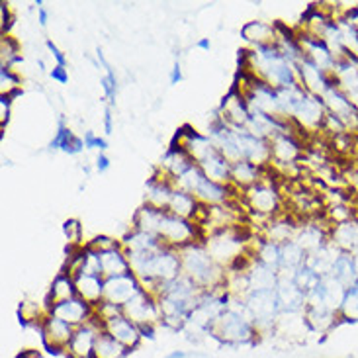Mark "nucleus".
<instances>
[{"instance_id":"15","label":"nucleus","mask_w":358,"mask_h":358,"mask_svg":"<svg viewBox=\"0 0 358 358\" xmlns=\"http://www.w3.org/2000/svg\"><path fill=\"white\" fill-rule=\"evenodd\" d=\"M247 274H249L251 292H274L278 286V271H274L259 261L252 262Z\"/></svg>"},{"instance_id":"10","label":"nucleus","mask_w":358,"mask_h":358,"mask_svg":"<svg viewBox=\"0 0 358 358\" xmlns=\"http://www.w3.org/2000/svg\"><path fill=\"white\" fill-rule=\"evenodd\" d=\"M296 69H298V83L308 94L321 98L327 92V88L331 87L329 77L321 69H317L313 63H310L308 59L303 57L296 63Z\"/></svg>"},{"instance_id":"25","label":"nucleus","mask_w":358,"mask_h":358,"mask_svg":"<svg viewBox=\"0 0 358 358\" xmlns=\"http://www.w3.org/2000/svg\"><path fill=\"white\" fill-rule=\"evenodd\" d=\"M85 247H87L88 251L96 252V255H104V252L122 249V239L110 237V235H96V237H92L90 241H87Z\"/></svg>"},{"instance_id":"12","label":"nucleus","mask_w":358,"mask_h":358,"mask_svg":"<svg viewBox=\"0 0 358 358\" xmlns=\"http://www.w3.org/2000/svg\"><path fill=\"white\" fill-rule=\"evenodd\" d=\"M51 313L59 317V320H63L65 323H69L73 329H77L80 325H85L90 321V317L94 315V308L92 306H88L85 301L80 300V298H73V300L63 301V303H57Z\"/></svg>"},{"instance_id":"4","label":"nucleus","mask_w":358,"mask_h":358,"mask_svg":"<svg viewBox=\"0 0 358 358\" xmlns=\"http://www.w3.org/2000/svg\"><path fill=\"white\" fill-rule=\"evenodd\" d=\"M271 145V166L278 173L288 166L301 165L303 161V143L288 131H280L268 139Z\"/></svg>"},{"instance_id":"3","label":"nucleus","mask_w":358,"mask_h":358,"mask_svg":"<svg viewBox=\"0 0 358 358\" xmlns=\"http://www.w3.org/2000/svg\"><path fill=\"white\" fill-rule=\"evenodd\" d=\"M124 315L127 320L134 321L137 327L141 329L143 337H151L155 333L157 327L163 325V317H161V308H159V300L151 298L147 292L137 294L131 301H127L124 306Z\"/></svg>"},{"instance_id":"14","label":"nucleus","mask_w":358,"mask_h":358,"mask_svg":"<svg viewBox=\"0 0 358 358\" xmlns=\"http://www.w3.org/2000/svg\"><path fill=\"white\" fill-rule=\"evenodd\" d=\"M77 298V290H75V280L65 274V272H59L57 276L51 282V288L45 294V303L49 306V310H53L57 303H63V301L73 300Z\"/></svg>"},{"instance_id":"20","label":"nucleus","mask_w":358,"mask_h":358,"mask_svg":"<svg viewBox=\"0 0 358 358\" xmlns=\"http://www.w3.org/2000/svg\"><path fill=\"white\" fill-rule=\"evenodd\" d=\"M198 210H200V202L194 198L192 194L184 192V190H178V188H176L175 194H173V198H171V203H169V210H166V212L173 213L176 217H182V220L194 222Z\"/></svg>"},{"instance_id":"27","label":"nucleus","mask_w":358,"mask_h":358,"mask_svg":"<svg viewBox=\"0 0 358 358\" xmlns=\"http://www.w3.org/2000/svg\"><path fill=\"white\" fill-rule=\"evenodd\" d=\"M0 57H2V67H8L12 65L16 59H20V43L18 39L12 38V36H2V41H0Z\"/></svg>"},{"instance_id":"7","label":"nucleus","mask_w":358,"mask_h":358,"mask_svg":"<svg viewBox=\"0 0 358 358\" xmlns=\"http://www.w3.org/2000/svg\"><path fill=\"white\" fill-rule=\"evenodd\" d=\"M217 117L231 129H245L251 122V108L247 104V100L235 88H231L227 96L223 98Z\"/></svg>"},{"instance_id":"19","label":"nucleus","mask_w":358,"mask_h":358,"mask_svg":"<svg viewBox=\"0 0 358 358\" xmlns=\"http://www.w3.org/2000/svg\"><path fill=\"white\" fill-rule=\"evenodd\" d=\"M100 266H102V278H114V276H124L131 274V266L127 261V255L124 249L104 252L100 255Z\"/></svg>"},{"instance_id":"30","label":"nucleus","mask_w":358,"mask_h":358,"mask_svg":"<svg viewBox=\"0 0 358 358\" xmlns=\"http://www.w3.org/2000/svg\"><path fill=\"white\" fill-rule=\"evenodd\" d=\"M10 104H12L10 98L0 96V126H2V129L6 127V124H8L10 120Z\"/></svg>"},{"instance_id":"28","label":"nucleus","mask_w":358,"mask_h":358,"mask_svg":"<svg viewBox=\"0 0 358 358\" xmlns=\"http://www.w3.org/2000/svg\"><path fill=\"white\" fill-rule=\"evenodd\" d=\"M63 231H65V237H67L71 249H80V247H85V243H83L85 227L80 225L78 220H75V217L67 220L65 225H63Z\"/></svg>"},{"instance_id":"2","label":"nucleus","mask_w":358,"mask_h":358,"mask_svg":"<svg viewBox=\"0 0 358 358\" xmlns=\"http://www.w3.org/2000/svg\"><path fill=\"white\" fill-rule=\"evenodd\" d=\"M157 239L161 241V245H165L166 249L180 251L192 243L203 241V233L194 222L165 212L159 223V229H157Z\"/></svg>"},{"instance_id":"22","label":"nucleus","mask_w":358,"mask_h":358,"mask_svg":"<svg viewBox=\"0 0 358 358\" xmlns=\"http://www.w3.org/2000/svg\"><path fill=\"white\" fill-rule=\"evenodd\" d=\"M127 355L129 350L122 343H117L106 331H100L94 345V358H126Z\"/></svg>"},{"instance_id":"16","label":"nucleus","mask_w":358,"mask_h":358,"mask_svg":"<svg viewBox=\"0 0 358 358\" xmlns=\"http://www.w3.org/2000/svg\"><path fill=\"white\" fill-rule=\"evenodd\" d=\"M200 166L206 178H210L212 182L222 184V186H231V165L223 159L217 151L210 155Z\"/></svg>"},{"instance_id":"21","label":"nucleus","mask_w":358,"mask_h":358,"mask_svg":"<svg viewBox=\"0 0 358 358\" xmlns=\"http://www.w3.org/2000/svg\"><path fill=\"white\" fill-rule=\"evenodd\" d=\"M163 213L165 212L153 210V208H149V206L143 203V206L136 212V215H134V225H131V229L149 233V235H155L157 237V229H159V223H161Z\"/></svg>"},{"instance_id":"6","label":"nucleus","mask_w":358,"mask_h":358,"mask_svg":"<svg viewBox=\"0 0 358 358\" xmlns=\"http://www.w3.org/2000/svg\"><path fill=\"white\" fill-rule=\"evenodd\" d=\"M100 331L104 329H102V321L96 315H92L88 323L77 327L69 345L67 358H94V345Z\"/></svg>"},{"instance_id":"17","label":"nucleus","mask_w":358,"mask_h":358,"mask_svg":"<svg viewBox=\"0 0 358 358\" xmlns=\"http://www.w3.org/2000/svg\"><path fill=\"white\" fill-rule=\"evenodd\" d=\"M261 175L262 169L255 166L249 161L235 163V165H231V188L239 190V192H245V190L252 188L255 184H259Z\"/></svg>"},{"instance_id":"1","label":"nucleus","mask_w":358,"mask_h":358,"mask_svg":"<svg viewBox=\"0 0 358 358\" xmlns=\"http://www.w3.org/2000/svg\"><path fill=\"white\" fill-rule=\"evenodd\" d=\"M208 337L220 341L222 345H227V347H243V345H252L259 339V333L255 329L251 315L225 310L210 325Z\"/></svg>"},{"instance_id":"5","label":"nucleus","mask_w":358,"mask_h":358,"mask_svg":"<svg viewBox=\"0 0 358 358\" xmlns=\"http://www.w3.org/2000/svg\"><path fill=\"white\" fill-rule=\"evenodd\" d=\"M38 333L48 352H51V355H63L65 352L67 355L69 345H71L75 329L63 320L55 317L53 313H49L45 321L41 323Z\"/></svg>"},{"instance_id":"11","label":"nucleus","mask_w":358,"mask_h":358,"mask_svg":"<svg viewBox=\"0 0 358 358\" xmlns=\"http://www.w3.org/2000/svg\"><path fill=\"white\" fill-rule=\"evenodd\" d=\"M241 38L247 43H251L252 49L274 48L278 43V29H276V24L252 20L241 28Z\"/></svg>"},{"instance_id":"13","label":"nucleus","mask_w":358,"mask_h":358,"mask_svg":"<svg viewBox=\"0 0 358 358\" xmlns=\"http://www.w3.org/2000/svg\"><path fill=\"white\" fill-rule=\"evenodd\" d=\"M75 290L77 298L96 308L104 301V278L96 274H78L75 278Z\"/></svg>"},{"instance_id":"26","label":"nucleus","mask_w":358,"mask_h":358,"mask_svg":"<svg viewBox=\"0 0 358 358\" xmlns=\"http://www.w3.org/2000/svg\"><path fill=\"white\" fill-rule=\"evenodd\" d=\"M20 85H22V78L18 75H14L8 69L0 71V96L12 100L20 92Z\"/></svg>"},{"instance_id":"18","label":"nucleus","mask_w":358,"mask_h":358,"mask_svg":"<svg viewBox=\"0 0 358 358\" xmlns=\"http://www.w3.org/2000/svg\"><path fill=\"white\" fill-rule=\"evenodd\" d=\"M161 247H165V245H161V241L157 239L155 235L137 231V229L127 231L124 235V239H122V249L126 252H139V255H143V252L159 251Z\"/></svg>"},{"instance_id":"24","label":"nucleus","mask_w":358,"mask_h":358,"mask_svg":"<svg viewBox=\"0 0 358 358\" xmlns=\"http://www.w3.org/2000/svg\"><path fill=\"white\" fill-rule=\"evenodd\" d=\"M339 320L345 323H358V284L349 288L345 294V300L339 310Z\"/></svg>"},{"instance_id":"23","label":"nucleus","mask_w":358,"mask_h":358,"mask_svg":"<svg viewBox=\"0 0 358 358\" xmlns=\"http://www.w3.org/2000/svg\"><path fill=\"white\" fill-rule=\"evenodd\" d=\"M280 255H282V262L280 266L282 268H292V271H298L301 268L303 264H306V259H308V255L303 252L300 245L296 241L286 243V245H282L280 247Z\"/></svg>"},{"instance_id":"29","label":"nucleus","mask_w":358,"mask_h":358,"mask_svg":"<svg viewBox=\"0 0 358 358\" xmlns=\"http://www.w3.org/2000/svg\"><path fill=\"white\" fill-rule=\"evenodd\" d=\"M0 28H2V36H10V29L14 26V14H12V8H10V4L6 2H2L0 4Z\"/></svg>"},{"instance_id":"9","label":"nucleus","mask_w":358,"mask_h":358,"mask_svg":"<svg viewBox=\"0 0 358 358\" xmlns=\"http://www.w3.org/2000/svg\"><path fill=\"white\" fill-rule=\"evenodd\" d=\"M102 329L106 331L108 335H112L117 343H122L129 352L136 350L137 347L141 345V341H143V333H141V329L137 327L134 321L127 320L124 313L114 317V320L106 321V323L102 325Z\"/></svg>"},{"instance_id":"8","label":"nucleus","mask_w":358,"mask_h":358,"mask_svg":"<svg viewBox=\"0 0 358 358\" xmlns=\"http://www.w3.org/2000/svg\"><path fill=\"white\" fill-rule=\"evenodd\" d=\"M141 282L136 274H124V276H114L104 280V301L116 303L124 308L127 301H131L137 294H141Z\"/></svg>"}]
</instances>
